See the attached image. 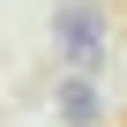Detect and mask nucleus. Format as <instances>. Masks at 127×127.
<instances>
[{
	"label": "nucleus",
	"instance_id": "2",
	"mask_svg": "<svg viewBox=\"0 0 127 127\" xmlns=\"http://www.w3.org/2000/svg\"><path fill=\"white\" fill-rule=\"evenodd\" d=\"M60 112H67V127H97V97H90V82H67V90H60Z\"/></svg>",
	"mask_w": 127,
	"mask_h": 127
},
{
	"label": "nucleus",
	"instance_id": "1",
	"mask_svg": "<svg viewBox=\"0 0 127 127\" xmlns=\"http://www.w3.org/2000/svg\"><path fill=\"white\" fill-rule=\"evenodd\" d=\"M60 45H67L75 67H90V60H97V15L82 8V0H75V8H60Z\"/></svg>",
	"mask_w": 127,
	"mask_h": 127
}]
</instances>
